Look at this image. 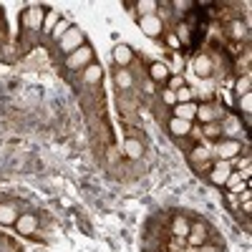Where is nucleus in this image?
<instances>
[{
    "instance_id": "obj_22",
    "label": "nucleus",
    "mask_w": 252,
    "mask_h": 252,
    "mask_svg": "<svg viewBox=\"0 0 252 252\" xmlns=\"http://www.w3.org/2000/svg\"><path fill=\"white\" fill-rule=\"evenodd\" d=\"M250 89H252V76H250V73L240 76V78H237V83H235V94H237V96H242V94H250Z\"/></svg>"
},
{
    "instance_id": "obj_14",
    "label": "nucleus",
    "mask_w": 252,
    "mask_h": 252,
    "mask_svg": "<svg viewBox=\"0 0 252 252\" xmlns=\"http://www.w3.org/2000/svg\"><path fill=\"white\" fill-rule=\"evenodd\" d=\"M169 131L172 136H187L189 131H192V121H182V119H169Z\"/></svg>"
},
{
    "instance_id": "obj_4",
    "label": "nucleus",
    "mask_w": 252,
    "mask_h": 252,
    "mask_svg": "<svg viewBox=\"0 0 252 252\" xmlns=\"http://www.w3.org/2000/svg\"><path fill=\"white\" fill-rule=\"evenodd\" d=\"M139 28H141L144 35H149V38H159L164 33V23H161L159 15H144V18H139Z\"/></svg>"
},
{
    "instance_id": "obj_9",
    "label": "nucleus",
    "mask_w": 252,
    "mask_h": 252,
    "mask_svg": "<svg viewBox=\"0 0 252 252\" xmlns=\"http://www.w3.org/2000/svg\"><path fill=\"white\" fill-rule=\"evenodd\" d=\"M111 58H114V63H116L119 68H126V66H129V63L134 61V51L126 46V43H119V46L114 48Z\"/></svg>"
},
{
    "instance_id": "obj_6",
    "label": "nucleus",
    "mask_w": 252,
    "mask_h": 252,
    "mask_svg": "<svg viewBox=\"0 0 252 252\" xmlns=\"http://www.w3.org/2000/svg\"><path fill=\"white\" fill-rule=\"evenodd\" d=\"M229 174H232V164L229 161H215V166L209 169V182L212 184H217V187H224L227 184V179H229Z\"/></svg>"
},
{
    "instance_id": "obj_32",
    "label": "nucleus",
    "mask_w": 252,
    "mask_h": 252,
    "mask_svg": "<svg viewBox=\"0 0 252 252\" xmlns=\"http://www.w3.org/2000/svg\"><path fill=\"white\" fill-rule=\"evenodd\" d=\"M232 35L235 38H242V35H247V28L242 23H232Z\"/></svg>"
},
{
    "instance_id": "obj_25",
    "label": "nucleus",
    "mask_w": 252,
    "mask_h": 252,
    "mask_svg": "<svg viewBox=\"0 0 252 252\" xmlns=\"http://www.w3.org/2000/svg\"><path fill=\"white\" fill-rule=\"evenodd\" d=\"M68 28H71V23H68V20H63V18H61L58 23H56V28H53V33H51V35H53L56 40H61L63 35L68 33Z\"/></svg>"
},
{
    "instance_id": "obj_16",
    "label": "nucleus",
    "mask_w": 252,
    "mask_h": 252,
    "mask_svg": "<svg viewBox=\"0 0 252 252\" xmlns=\"http://www.w3.org/2000/svg\"><path fill=\"white\" fill-rule=\"evenodd\" d=\"M101 78H103V68L98 66V63H91V66H86L83 68V81L86 83H101Z\"/></svg>"
},
{
    "instance_id": "obj_12",
    "label": "nucleus",
    "mask_w": 252,
    "mask_h": 252,
    "mask_svg": "<svg viewBox=\"0 0 252 252\" xmlns=\"http://www.w3.org/2000/svg\"><path fill=\"white\" fill-rule=\"evenodd\" d=\"M15 229H18L20 235H33L35 229H38V220L33 215H20L15 220Z\"/></svg>"
},
{
    "instance_id": "obj_30",
    "label": "nucleus",
    "mask_w": 252,
    "mask_h": 252,
    "mask_svg": "<svg viewBox=\"0 0 252 252\" xmlns=\"http://www.w3.org/2000/svg\"><path fill=\"white\" fill-rule=\"evenodd\" d=\"M182 86H184V78H182L179 73H172V76H169V89L177 91V89H182Z\"/></svg>"
},
{
    "instance_id": "obj_28",
    "label": "nucleus",
    "mask_w": 252,
    "mask_h": 252,
    "mask_svg": "<svg viewBox=\"0 0 252 252\" xmlns=\"http://www.w3.org/2000/svg\"><path fill=\"white\" fill-rule=\"evenodd\" d=\"M172 8H177V13H187L189 8H194V3H189V0H174Z\"/></svg>"
},
{
    "instance_id": "obj_3",
    "label": "nucleus",
    "mask_w": 252,
    "mask_h": 252,
    "mask_svg": "<svg viewBox=\"0 0 252 252\" xmlns=\"http://www.w3.org/2000/svg\"><path fill=\"white\" fill-rule=\"evenodd\" d=\"M43 20H46V8H40V5H31L23 13V26L28 31H40L43 28Z\"/></svg>"
},
{
    "instance_id": "obj_31",
    "label": "nucleus",
    "mask_w": 252,
    "mask_h": 252,
    "mask_svg": "<svg viewBox=\"0 0 252 252\" xmlns=\"http://www.w3.org/2000/svg\"><path fill=\"white\" fill-rule=\"evenodd\" d=\"M207 157H209V152L204 149V146H197V149L192 152V161H204Z\"/></svg>"
},
{
    "instance_id": "obj_27",
    "label": "nucleus",
    "mask_w": 252,
    "mask_h": 252,
    "mask_svg": "<svg viewBox=\"0 0 252 252\" xmlns=\"http://www.w3.org/2000/svg\"><path fill=\"white\" fill-rule=\"evenodd\" d=\"M161 98H164V103H169V106H177V94L172 89H164L161 91Z\"/></svg>"
},
{
    "instance_id": "obj_1",
    "label": "nucleus",
    "mask_w": 252,
    "mask_h": 252,
    "mask_svg": "<svg viewBox=\"0 0 252 252\" xmlns=\"http://www.w3.org/2000/svg\"><path fill=\"white\" fill-rule=\"evenodd\" d=\"M91 61H94V51L83 43L81 48H76L73 53H68V61H66V66L71 71H83L86 66H91Z\"/></svg>"
},
{
    "instance_id": "obj_13",
    "label": "nucleus",
    "mask_w": 252,
    "mask_h": 252,
    "mask_svg": "<svg viewBox=\"0 0 252 252\" xmlns=\"http://www.w3.org/2000/svg\"><path fill=\"white\" fill-rule=\"evenodd\" d=\"M187 240L192 242L194 247H202V245L207 242V227H204V224H194V227H189Z\"/></svg>"
},
{
    "instance_id": "obj_20",
    "label": "nucleus",
    "mask_w": 252,
    "mask_h": 252,
    "mask_svg": "<svg viewBox=\"0 0 252 252\" xmlns=\"http://www.w3.org/2000/svg\"><path fill=\"white\" fill-rule=\"evenodd\" d=\"M124 152H126V157H129V159H139L141 152H144V144H141L139 139H126Z\"/></svg>"
},
{
    "instance_id": "obj_7",
    "label": "nucleus",
    "mask_w": 252,
    "mask_h": 252,
    "mask_svg": "<svg viewBox=\"0 0 252 252\" xmlns=\"http://www.w3.org/2000/svg\"><path fill=\"white\" fill-rule=\"evenodd\" d=\"M197 119L202 124H215L217 119H224V111L215 103H202V106H197Z\"/></svg>"
},
{
    "instance_id": "obj_26",
    "label": "nucleus",
    "mask_w": 252,
    "mask_h": 252,
    "mask_svg": "<svg viewBox=\"0 0 252 252\" xmlns=\"http://www.w3.org/2000/svg\"><path fill=\"white\" fill-rule=\"evenodd\" d=\"M174 94H177V103H189V101L194 98V91L189 89V86H182V89H177Z\"/></svg>"
},
{
    "instance_id": "obj_11",
    "label": "nucleus",
    "mask_w": 252,
    "mask_h": 252,
    "mask_svg": "<svg viewBox=\"0 0 252 252\" xmlns=\"http://www.w3.org/2000/svg\"><path fill=\"white\" fill-rule=\"evenodd\" d=\"M174 119L194 121V119H197V103H194V101H189V103H177V106H174Z\"/></svg>"
},
{
    "instance_id": "obj_15",
    "label": "nucleus",
    "mask_w": 252,
    "mask_h": 252,
    "mask_svg": "<svg viewBox=\"0 0 252 252\" xmlns=\"http://www.w3.org/2000/svg\"><path fill=\"white\" fill-rule=\"evenodd\" d=\"M20 215H18V209H15V204H0V224H15V220H18Z\"/></svg>"
},
{
    "instance_id": "obj_34",
    "label": "nucleus",
    "mask_w": 252,
    "mask_h": 252,
    "mask_svg": "<svg viewBox=\"0 0 252 252\" xmlns=\"http://www.w3.org/2000/svg\"><path fill=\"white\" fill-rule=\"evenodd\" d=\"M242 209H245V212L250 215V212H252V199H245V204H242Z\"/></svg>"
},
{
    "instance_id": "obj_24",
    "label": "nucleus",
    "mask_w": 252,
    "mask_h": 252,
    "mask_svg": "<svg viewBox=\"0 0 252 252\" xmlns=\"http://www.w3.org/2000/svg\"><path fill=\"white\" fill-rule=\"evenodd\" d=\"M61 20V15L56 13V10H51V13H46V20H43V31L46 33H53V28H56V23Z\"/></svg>"
},
{
    "instance_id": "obj_10",
    "label": "nucleus",
    "mask_w": 252,
    "mask_h": 252,
    "mask_svg": "<svg viewBox=\"0 0 252 252\" xmlns=\"http://www.w3.org/2000/svg\"><path fill=\"white\" fill-rule=\"evenodd\" d=\"M169 76H172V71H169V66H166V63H161V61L152 63V68H149L152 83H166V81H169Z\"/></svg>"
},
{
    "instance_id": "obj_21",
    "label": "nucleus",
    "mask_w": 252,
    "mask_h": 252,
    "mask_svg": "<svg viewBox=\"0 0 252 252\" xmlns=\"http://www.w3.org/2000/svg\"><path fill=\"white\" fill-rule=\"evenodd\" d=\"M136 10H139V18H144V15H157L159 3H157V0H139Z\"/></svg>"
},
{
    "instance_id": "obj_18",
    "label": "nucleus",
    "mask_w": 252,
    "mask_h": 252,
    "mask_svg": "<svg viewBox=\"0 0 252 252\" xmlns=\"http://www.w3.org/2000/svg\"><path fill=\"white\" fill-rule=\"evenodd\" d=\"M114 81H116V86H119L121 91H129V89L134 86V76L126 71V68H119V71L114 73Z\"/></svg>"
},
{
    "instance_id": "obj_23",
    "label": "nucleus",
    "mask_w": 252,
    "mask_h": 252,
    "mask_svg": "<svg viewBox=\"0 0 252 252\" xmlns=\"http://www.w3.org/2000/svg\"><path fill=\"white\" fill-rule=\"evenodd\" d=\"M172 232L177 237H187L189 235V222L184 217H174V224H172Z\"/></svg>"
},
{
    "instance_id": "obj_19",
    "label": "nucleus",
    "mask_w": 252,
    "mask_h": 252,
    "mask_svg": "<svg viewBox=\"0 0 252 252\" xmlns=\"http://www.w3.org/2000/svg\"><path fill=\"white\" fill-rule=\"evenodd\" d=\"M237 109L242 111L245 124L250 126V114H252V94H242V96H237Z\"/></svg>"
},
{
    "instance_id": "obj_17",
    "label": "nucleus",
    "mask_w": 252,
    "mask_h": 252,
    "mask_svg": "<svg viewBox=\"0 0 252 252\" xmlns=\"http://www.w3.org/2000/svg\"><path fill=\"white\" fill-rule=\"evenodd\" d=\"M220 129L227 134V139H237V134L242 131V126H240V121L235 119V116H227L224 121H222V126Z\"/></svg>"
},
{
    "instance_id": "obj_2",
    "label": "nucleus",
    "mask_w": 252,
    "mask_h": 252,
    "mask_svg": "<svg viewBox=\"0 0 252 252\" xmlns=\"http://www.w3.org/2000/svg\"><path fill=\"white\" fill-rule=\"evenodd\" d=\"M58 46H61V51H63V53H73L76 48H81V46H83V31H81V28H76V26H71V28H68V33L58 40Z\"/></svg>"
},
{
    "instance_id": "obj_5",
    "label": "nucleus",
    "mask_w": 252,
    "mask_h": 252,
    "mask_svg": "<svg viewBox=\"0 0 252 252\" xmlns=\"http://www.w3.org/2000/svg\"><path fill=\"white\" fill-rule=\"evenodd\" d=\"M240 152H242L240 139H222V141L217 144V157H220V161H229V159H235Z\"/></svg>"
},
{
    "instance_id": "obj_35",
    "label": "nucleus",
    "mask_w": 252,
    "mask_h": 252,
    "mask_svg": "<svg viewBox=\"0 0 252 252\" xmlns=\"http://www.w3.org/2000/svg\"><path fill=\"white\" fill-rule=\"evenodd\" d=\"M202 252H220V250H217V247H204V245H202Z\"/></svg>"
},
{
    "instance_id": "obj_8",
    "label": "nucleus",
    "mask_w": 252,
    "mask_h": 252,
    "mask_svg": "<svg viewBox=\"0 0 252 252\" xmlns=\"http://www.w3.org/2000/svg\"><path fill=\"white\" fill-rule=\"evenodd\" d=\"M192 68H194V73H197L199 78H209V76H212V71H215V66H212V58H209L207 53H199V56L194 58Z\"/></svg>"
},
{
    "instance_id": "obj_29",
    "label": "nucleus",
    "mask_w": 252,
    "mask_h": 252,
    "mask_svg": "<svg viewBox=\"0 0 252 252\" xmlns=\"http://www.w3.org/2000/svg\"><path fill=\"white\" fill-rule=\"evenodd\" d=\"M204 134H207L209 139H217V136L222 134V129H220L217 124H207V126H204Z\"/></svg>"
},
{
    "instance_id": "obj_33",
    "label": "nucleus",
    "mask_w": 252,
    "mask_h": 252,
    "mask_svg": "<svg viewBox=\"0 0 252 252\" xmlns=\"http://www.w3.org/2000/svg\"><path fill=\"white\" fill-rule=\"evenodd\" d=\"M169 46H172V48H179V38H177V35H169Z\"/></svg>"
}]
</instances>
